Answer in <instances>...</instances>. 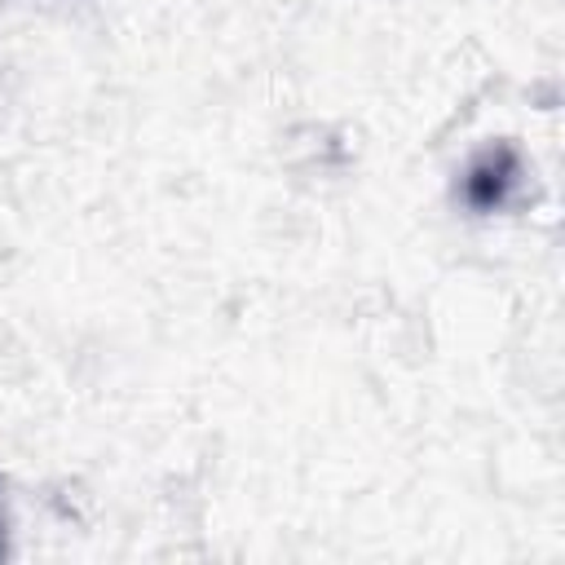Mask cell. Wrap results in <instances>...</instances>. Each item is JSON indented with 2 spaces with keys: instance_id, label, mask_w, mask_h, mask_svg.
<instances>
[{
  "instance_id": "obj_1",
  "label": "cell",
  "mask_w": 565,
  "mask_h": 565,
  "mask_svg": "<svg viewBox=\"0 0 565 565\" xmlns=\"http://www.w3.org/2000/svg\"><path fill=\"white\" fill-rule=\"evenodd\" d=\"M512 181H516V159H512V150L499 146V150H486V154L468 168L463 190H468V203H472V207L490 212V207H503Z\"/></svg>"
}]
</instances>
